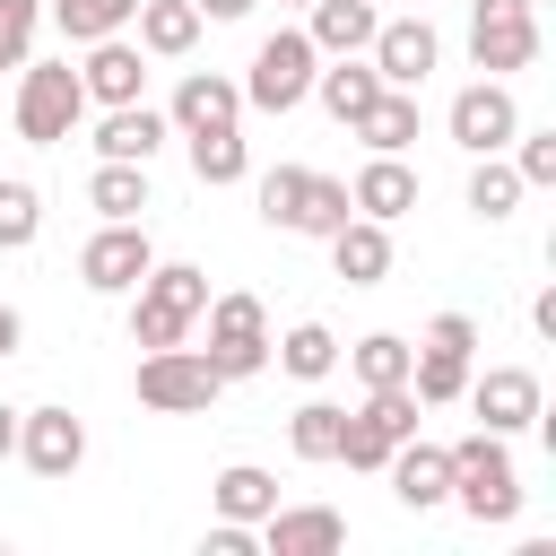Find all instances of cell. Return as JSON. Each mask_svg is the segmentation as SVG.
<instances>
[{
	"mask_svg": "<svg viewBox=\"0 0 556 556\" xmlns=\"http://www.w3.org/2000/svg\"><path fill=\"white\" fill-rule=\"evenodd\" d=\"M443 460H452V504L478 521V530H504L513 513H521V469H513V452H504V434H460V443H443Z\"/></svg>",
	"mask_w": 556,
	"mask_h": 556,
	"instance_id": "cell-1",
	"label": "cell"
},
{
	"mask_svg": "<svg viewBox=\"0 0 556 556\" xmlns=\"http://www.w3.org/2000/svg\"><path fill=\"white\" fill-rule=\"evenodd\" d=\"M208 304V269L191 261H148V278L130 287V348H182L191 321Z\"/></svg>",
	"mask_w": 556,
	"mask_h": 556,
	"instance_id": "cell-2",
	"label": "cell"
},
{
	"mask_svg": "<svg viewBox=\"0 0 556 556\" xmlns=\"http://www.w3.org/2000/svg\"><path fill=\"white\" fill-rule=\"evenodd\" d=\"M261 217H269L278 235H330V226H348L356 208H348V182H339V174L269 165V174H261Z\"/></svg>",
	"mask_w": 556,
	"mask_h": 556,
	"instance_id": "cell-3",
	"label": "cell"
},
{
	"mask_svg": "<svg viewBox=\"0 0 556 556\" xmlns=\"http://www.w3.org/2000/svg\"><path fill=\"white\" fill-rule=\"evenodd\" d=\"M208 313V374L217 382H252V374H269V313H261V295H243V287H226V295H208L200 304Z\"/></svg>",
	"mask_w": 556,
	"mask_h": 556,
	"instance_id": "cell-4",
	"label": "cell"
},
{
	"mask_svg": "<svg viewBox=\"0 0 556 556\" xmlns=\"http://www.w3.org/2000/svg\"><path fill=\"white\" fill-rule=\"evenodd\" d=\"M313 70H321L313 35H304V26H278V35H261V43H252L243 104H252V113H295V104L313 96Z\"/></svg>",
	"mask_w": 556,
	"mask_h": 556,
	"instance_id": "cell-5",
	"label": "cell"
},
{
	"mask_svg": "<svg viewBox=\"0 0 556 556\" xmlns=\"http://www.w3.org/2000/svg\"><path fill=\"white\" fill-rule=\"evenodd\" d=\"M87 113V87L70 61H17V139L26 148H61Z\"/></svg>",
	"mask_w": 556,
	"mask_h": 556,
	"instance_id": "cell-6",
	"label": "cell"
},
{
	"mask_svg": "<svg viewBox=\"0 0 556 556\" xmlns=\"http://www.w3.org/2000/svg\"><path fill=\"white\" fill-rule=\"evenodd\" d=\"M469 356H478V321H469V313H434L426 339L408 348V391H417L426 408H452V400L469 391Z\"/></svg>",
	"mask_w": 556,
	"mask_h": 556,
	"instance_id": "cell-7",
	"label": "cell"
},
{
	"mask_svg": "<svg viewBox=\"0 0 556 556\" xmlns=\"http://www.w3.org/2000/svg\"><path fill=\"white\" fill-rule=\"evenodd\" d=\"M130 391H139V408H156V417H200L226 382L208 374V356H200V348H139Z\"/></svg>",
	"mask_w": 556,
	"mask_h": 556,
	"instance_id": "cell-8",
	"label": "cell"
},
{
	"mask_svg": "<svg viewBox=\"0 0 556 556\" xmlns=\"http://www.w3.org/2000/svg\"><path fill=\"white\" fill-rule=\"evenodd\" d=\"M417 417H426V400H417L408 382L365 391V408H348V417H339V460H348V469H382V460H391V443H408V434H417Z\"/></svg>",
	"mask_w": 556,
	"mask_h": 556,
	"instance_id": "cell-9",
	"label": "cell"
},
{
	"mask_svg": "<svg viewBox=\"0 0 556 556\" xmlns=\"http://www.w3.org/2000/svg\"><path fill=\"white\" fill-rule=\"evenodd\" d=\"M539 0H469V61L486 78H513L539 61Z\"/></svg>",
	"mask_w": 556,
	"mask_h": 556,
	"instance_id": "cell-10",
	"label": "cell"
},
{
	"mask_svg": "<svg viewBox=\"0 0 556 556\" xmlns=\"http://www.w3.org/2000/svg\"><path fill=\"white\" fill-rule=\"evenodd\" d=\"M443 130H452V148H460V156H504V148H513V130H521V104H513V87H504V78H469V87L452 96Z\"/></svg>",
	"mask_w": 556,
	"mask_h": 556,
	"instance_id": "cell-11",
	"label": "cell"
},
{
	"mask_svg": "<svg viewBox=\"0 0 556 556\" xmlns=\"http://www.w3.org/2000/svg\"><path fill=\"white\" fill-rule=\"evenodd\" d=\"M148 261H156L148 226H139V217H104V226L87 235V252H78V287H87V295H130V287L148 278Z\"/></svg>",
	"mask_w": 556,
	"mask_h": 556,
	"instance_id": "cell-12",
	"label": "cell"
},
{
	"mask_svg": "<svg viewBox=\"0 0 556 556\" xmlns=\"http://www.w3.org/2000/svg\"><path fill=\"white\" fill-rule=\"evenodd\" d=\"M17 460H26L35 478H70V469L87 460V417H78V408H61V400L17 408Z\"/></svg>",
	"mask_w": 556,
	"mask_h": 556,
	"instance_id": "cell-13",
	"label": "cell"
},
{
	"mask_svg": "<svg viewBox=\"0 0 556 556\" xmlns=\"http://www.w3.org/2000/svg\"><path fill=\"white\" fill-rule=\"evenodd\" d=\"M365 61H374V78H382V87H426V78H434V61H443V35H434L426 17H382V26H374V43H365Z\"/></svg>",
	"mask_w": 556,
	"mask_h": 556,
	"instance_id": "cell-14",
	"label": "cell"
},
{
	"mask_svg": "<svg viewBox=\"0 0 556 556\" xmlns=\"http://www.w3.org/2000/svg\"><path fill=\"white\" fill-rule=\"evenodd\" d=\"M469 408H478V426L486 434H521V426H539V374L530 365H486V374H469V391H460Z\"/></svg>",
	"mask_w": 556,
	"mask_h": 556,
	"instance_id": "cell-15",
	"label": "cell"
},
{
	"mask_svg": "<svg viewBox=\"0 0 556 556\" xmlns=\"http://www.w3.org/2000/svg\"><path fill=\"white\" fill-rule=\"evenodd\" d=\"M78 87H87V104H139L148 96V52L130 35H96L87 61H78Z\"/></svg>",
	"mask_w": 556,
	"mask_h": 556,
	"instance_id": "cell-16",
	"label": "cell"
},
{
	"mask_svg": "<svg viewBox=\"0 0 556 556\" xmlns=\"http://www.w3.org/2000/svg\"><path fill=\"white\" fill-rule=\"evenodd\" d=\"M382 478H391V495H400L408 513H434V504H452V460H443V443H426V434L391 443Z\"/></svg>",
	"mask_w": 556,
	"mask_h": 556,
	"instance_id": "cell-17",
	"label": "cell"
},
{
	"mask_svg": "<svg viewBox=\"0 0 556 556\" xmlns=\"http://www.w3.org/2000/svg\"><path fill=\"white\" fill-rule=\"evenodd\" d=\"M165 122H174V139H191V130H226V122H243V87H235L226 70H191V78L174 87Z\"/></svg>",
	"mask_w": 556,
	"mask_h": 556,
	"instance_id": "cell-18",
	"label": "cell"
},
{
	"mask_svg": "<svg viewBox=\"0 0 556 556\" xmlns=\"http://www.w3.org/2000/svg\"><path fill=\"white\" fill-rule=\"evenodd\" d=\"M165 139H174V122L148 96L139 104H104V122H96V156H113V165H148Z\"/></svg>",
	"mask_w": 556,
	"mask_h": 556,
	"instance_id": "cell-19",
	"label": "cell"
},
{
	"mask_svg": "<svg viewBox=\"0 0 556 556\" xmlns=\"http://www.w3.org/2000/svg\"><path fill=\"white\" fill-rule=\"evenodd\" d=\"M261 547L269 556H330V547H348V521L330 504H278L261 521Z\"/></svg>",
	"mask_w": 556,
	"mask_h": 556,
	"instance_id": "cell-20",
	"label": "cell"
},
{
	"mask_svg": "<svg viewBox=\"0 0 556 556\" xmlns=\"http://www.w3.org/2000/svg\"><path fill=\"white\" fill-rule=\"evenodd\" d=\"M348 208H356V217H382V226L408 217V208H417V165H408V156H365L356 182H348Z\"/></svg>",
	"mask_w": 556,
	"mask_h": 556,
	"instance_id": "cell-21",
	"label": "cell"
},
{
	"mask_svg": "<svg viewBox=\"0 0 556 556\" xmlns=\"http://www.w3.org/2000/svg\"><path fill=\"white\" fill-rule=\"evenodd\" d=\"M321 243H330V269H339L348 287H382V278H391V226H382V217H348V226H330Z\"/></svg>",
	"mask_w": 556,
	"mask_h": 556,
	"instance_id": "cell-22",
	"label": "cell"
},
{
	"mask_svg": "<svg viewBox=\"0 0 556 556\" xmlns=\"http://www.w3.org/2000/svg\"><path fill=\"white\" fill-rule=\"evenodd\" d=\"M208 504H217V521H269L278 513V478L261 469V460H226L217 478H208Z\"/></svg>",
	"mask_w": 556,
	"mask_h": 556,
	"instance_id": "cell-23",
	"label": "cell"
},
{
	"mask_svg": "<svg viewBox=\"0 0 556 556\" xmlns=\"http://www.w3.org/2000/svg\"><path fill=\"white\" fill-rule=\"evenodd\" d=\"M374 26H382V17H374V0H313V9H304V35H313V52H321V61L365 52V43H374Z\"/></svg>",
	"mask_w": 556,
	"mask_h": 556,
	"instance_id": "cell-24",
	"label": "cell"
},
{
	"mask_svg": "<svg viewBox=\"0 0 556 556\" xmlns=\"http://www.w3.org/2000/svg\"><path fill=\"white\" fill-rule=\"evenodd\" d=\"M348 130H356L374 156H408V139H417V87H382Z\"/></svg>",
	"mask_w": 556,
	"mask_h": 556,
	"instance_id": "cell-25",
	"label": "cell"
},
{
	"mask_svg": "<svg viewBox=\"0 0 556 556\" xmlns=\"http://www.w3.org/2000/svg\"><path fill=\"white\" fill-rule=\"evenodd\" d=\"M130 26H139V52H148V61H182V52L200 43V26H208V17H200L191 0H139V17H130Z\"/></svg>",
	"mask_w": 556,
	"mask_h": 556,
	"instance_id": "cell-26",
	"label": "cell"
},
{
	"mask_svg": "<svg viewBox=\"0 0 556 556\" xmlns=\"http://www.w3.org/2000/svg\"><path fill=\"white\" fill-rule=\"evenodd\" d=\"M313 96H321V113L330 122H356L374 96H382V78H374V61H356V52H339L330 70H313Z\"/></svg>",
	"mask_w": 556,
	"mask_h": 556,
	"instance_id": "cell-27",
	"label": "cell"
},
{
	"mask_svg": "<svg viewBox=\"0 0 556 556\" xmlns=\"http://www.w3.org/2000/svg\"><path fill=\"white\" fill-rule=\"evenodd\" d=\"M191 174H200L208 191H226V182H243V174H252V148H243V122H226V130H191Z\"/></svg>",
	"mask_w": 556,
	"mask_h": 556,
	"instance_id": "cell-28",
	"label": "cell"
},
{
	"mask_svg": "<svg viewBox=\"0 0 556 556\" xmlns=\"http://www.w3.org/2000/svg\"><path fill=\"white\" fill-rule=\"evenodd\" d=\"M87 208H96V217H139V208H148V165H113V156H96V174H87Z\"/></svg>",
	"mask_w": 556,
	"mask_h": 556,
	"instance_id": "cell-29",
	"label": "cell"
},
{
	"mask_svg": "<svg viewBox=\"0 0 556 556\" xmlns=\"http://www.w3.org/2000/svg\"><path fill=\"white\" fill-rule=\"evenodd\" d=\"M269 356H278L295 382H321V374H339V339H330V321H295L287 339H269Z\"/></svg>",
	"mask_w": 556,
	"mask_h": 556,
	"instance_id": "cell-30",
	"label": "cell"
},
{
	"mask_svg": "<svg viewBox=\"0 0 556 556\" xmlns=\"http://www.w3.org/2000/svg\"><path fill=\"white\" fill-rule=\"evenodd\" d=\"M348 356V374L365 382V391H391V382H408V339L400 330H365L356 348H339Z\"/></svg>",
	"mask_w": 556,
	"mask_h": 556,
	"instance_id": "cell-31",
	"label": "cell"
},
{
	"mask_svg": "<svg viewBox=\"0 0 556 556\" xmlns=\"http://www.w3.org/2000/svg\"><path fill=\"white\" fill-rule=\"evenodd\" d=\"M513 208H521V174H513V156H478V165H469V217L504 226Z\"/></svg>",
	"mask_w": 556,
	"mask_h": 556,
	"instance_id": "cell-32",
	"label": "cell"
},
{
	"mask_svg": "<svg viewBox=\"0 0 556 556\" xmlns=\"http://www.w3.org/2000/svg\"><path fill=\"white\" fill-rule=\"evenodd\" d=\"M43 235V191L26 174H0V252H26Z\"/></svg>",
	"mask_w": 556,
	"mask_h": 556,
	"instance_id": "cell-33",
	"label": "cell"
},
{
	"mask_svg": "<svg viewBox=\"0 0 556 556\" xmlns=\"http://www.w3.org/2000/svg\"><path fill=\"white\" fill-rule=\"evenodd\" d=\"M139 17V0H52V26L70 43H96V35H122Z\"/></svg>",
	"mask_w": 556,
	"mask_h": 556,
	"instance_id": "cell-34",
	"label": "cell"
},
{
	"mask_svg": "<svg viewBox=\"0 0 556 556\" xmlns=\"http://www.w3.org/2000/svg\"><path fill=\"white\" fill-rule=\"evenodd\" d=\"M339 400H304L295 417H287V443H295V460H339Z\"/></svg>",
	"mask_w": 556,
	"mask_h": 556,
	"instance_id": "cell-35",
	"label": "cell"
},
{
	"mask_svg": "<svg viewBox=\"0 0 556 556\" xmlns=\"http://www.w3.org/2000/svg\"><path fill=\"white\" fill-rule=\"evenodd\" d=\"M513 174H521V191H547L556 182V130H513Z\"/></svg>",
	"mask_w": 556,
	"mask_h": 556,
	"instance_id": "cell-36",
	"label": "cell"
},
{
	"mask_svg": "<svg viewBox=\"0 0 556 556\" xmlns=\"http://www.w3.org/2000/svg\"><path fill=\"white\" fill-rule=\"evenodd\" d=\"M35 26H43V0H0V70L35 52Z\"/></svg>",
	"mask_w": 556,
	"mask_h": 556,
	"instance_id": "cell-37",
	"label": "cell"
},
{
	"mask_svg": "<svg viewBox=\"0 0 556 556\" xmlns=\"http://www.w3.org/2000/svg\"><path fill=\"white\" fill-rule=\"evenodd\" d=\"M252 547H261L252 521H217V530H208V556H252Z\"/></svg>",
	"mask_w": 556,
	"mask_h": 556,
	"instance_id": "cell-38",
	"label": "cell"
},
{
	"mask_svg": "<svg viewBox=\"0 0 556 556\" xmlns=\"http://www.w3.org/2000/svg\"><path fill=\"white\" fill-rule=\"evenodd\" d=\"M530 330H539V339H556V287H539V295H530Z\"/></svg>",
	"mask_w": 556,
	"mask_h": 556,
	"instance_id": "cell-39",
	"label": "cell"
},
{
	"mask_svg": "<svg viewBox=\"0 0 556 556\" xmlns=\"http://www.w3.org/2000/svg\"><path fill=\"white\" fill-rule=\"evenodd\" d=\"M208 26H235V17H252V0H191Z\"/></svg>",
	"mask_w": 556,
	"mask_h": 556,
	"instance_id": "cell-40",
	"label": "cell"
},
{
	"mask_svg": "<svg viewBox=\"0 0 556 556\" xmlns=\"http://www.w3.org/2000/svg\"><path fill=\"white\" fill-rule=\"evenodd\" d=\"M17 339H26V321H17V304H0V356H17Z\"/></svg>",
	"mask_w": 556,
	"mask_h": 556,
	"instance_id": "cell-41",
	"label": "cell"
},
{
	"mask_svg": "<svg viewBox=\"0 0 556 556\" xmlns=\"http://www.w3.org/2000/svg\"><path fill=\"white\" fill-rule=\"evenodd\" d=\"M9 452H17V408L0 400V460H9Z\"/></svg>",
	"mask_w": 556,
	"mask_h": 556,
	"instance_id": "cell-42",
	"label": "cell"
},
{
	"mask_svg": "<svg viewBox=\"0 0 556 556\" xmlns=\"http://www.w3.org/2000/svg\"><path fill=\"white\" fill-rule=\"evenodd\" d=\"M278 9H313V0H278Z\"/></svg>",
	"mask_w": 556,
	"mask_h": 556,
	"instance_id": "cell-43",
	"label": "cell"
}]
</instances>
